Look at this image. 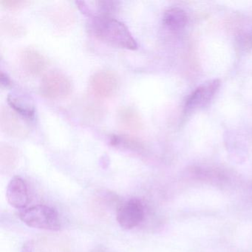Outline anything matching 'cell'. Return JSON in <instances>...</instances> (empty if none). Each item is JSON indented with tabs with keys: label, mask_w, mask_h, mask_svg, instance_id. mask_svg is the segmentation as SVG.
Returning <instances> with one entry per match:
<instances>
[{
	"label": "cell",
	"mask_w": 252,
	"mask_h": 252,
	"mask_svg": "<svg viewBox=\"0 0 252 252\" xmlns=\"http://www.w3.org/2000/svg\"><path fill=\"white\" fill-rule=\"evenodd\" d=\"M91 28L100 40L123 49L135 50L136 41L124 23L112 17H94Z\"/></svg>",
	"instance_id": "6da1fadb"
},
{
	"label": "cell",
	"mask_w": 252,
	"mask_h": 252,
	"mask_svg": "<svg viewBox=\"0 0 252 252\" xmlns=\"http://www.w3.org/2000/svg\"><path fill=\"white\" fill-rule=\"evenodd\" d=\"M19 216L26 225L32 228L54 231L61 228L58 212L54 208L46 205L26 208L20 211Z\"/></svg>",
	"instance_id": "7a4b0ae2"
},
{
	"label": "cell",
	"mask_w": 252,
	"mask_h": 252,
	"mask_svg": "<svg viewBox=\"0 0 252 252\" xmlns=\"http://www.w3.org/2000/svg\"><path fill=\"white\" fill-rule=\"evenodd\" d=\"M70 79L60 72L53 71L45 75L41 82L39 91L42 96L48 99H60L71 92Z\"/></svg>",
	"instance_id": "3957f363"
},
{
	"label": "cell",
	"mask_w": 252,
	"mask_h": 252,
	"mask_svg": "<svg viewBox=\"0 0 252 252\" xmlns=\"http://www.w3.org/2000/svg\"><path fill=\"white\" fill-rule=\"evenodd\" d=\"M145 209L141 200L130 199L118 208L116 220L118 223L125 229H132L138 226L144 220Z\"/></svg>",
	"instance_id": "277c9868"
},
{
	"label": "cell",
	"mask_w": 252,
	"mask_h": 252,
	"mask_svg": "<svg viewBox=\"0 0 252 252\" xmlns=\"http://www.w3.org/2000/svg\"><path fill=\"white\" fill-rule=\"evenodd\" d=\"M220 86L219 79L208 81L196 88L187 98L184 106L185 113L203 108L213 99Z\"/></svg>",
	"instance_id": "5b68a950"
},
{
	"label": "cell",
	"mask_w": 252,
	"mask_h": 252,
	"mask_svg": "<svg viewBox=\"0 0 252 252\" xmlns=\"http://www.w3.org/2000/svg\"><path fill=\"white\" fill-rule=\"evenodd\" d=\"M117 75L109 70L97 72L91 78L90 88L96 98L101 99L111 98L119 89Z\"/></svg>",
	"instance_id": "8992f818"
},
{
	"label": "cell",
	"mask_w": 252,
	"mask_h": 252,
	"mask_svg": "<svg viewBox=\"0 0 252 252\" xmlns=\"http://www.w3.org/2000/svg\"><path fill=\"white\" fill-rule=\"evenodd\" d=\"M30 121L16 113L11 107L2 108L1 112V126L2 130L11 137L24 138L30 131Z\"/></svg>",
	"instance_id": "52a82bcc"
},
{
	"label": "cell",
	"mask_w": 252,
	"mask_h": 252,
	"mask_svg": "<svg viewBox=\"0 0 252 252\" xmlns=\"http://www.w3.org/2000/svg\"><path fill=\"white\" fill-rule=\"evenodd\" d=\"M6 197L12 207L22 210L26 209L29 202V190L26 181L20 177L13 178L7 187Z\"/></svg>",
	"instance_id": "ba28073f"
},
{
	"label": "cell",
	"mask_w": 252,
	"mask_h": 252,
	"mask_svg": "<svg viewBox=\"0 0 252 252\" xmlns=\"http://www.w3.org/2000/svg\"><path fill=\"white\" fill-rule=\"evenodd\" d=\"M21 61L26 71L32 76L41 74L47 67L45 57L39 51L32 48H28L23 51Z\"/></svg>",
	"instance_id": "9c48e42d"
},
{
	"label": "cell",
	"mask_w": 252,
	"mask_h": 252,
	"mask_svg": "<svg viewBox=\"0 0 252 252\" xmlns=\"http://www.w3.org/2000/svg\"><path fill=\"white\" fill-rule=\"evenodd\" d=\"M8 104L9 107L25 119L29 121L34 119V105L28 97L18 94H10L8 96Z\"/></svg>",
	"instance_id": "30bf717a"
},
{
	"label": "cell",
	"mask_w": 252,
	"mask_h": 252,
	"mask_svg": "<svg viewBox=\"0 0 252 252\" xmlns=\"http://www.w3.org/2000/svg\"><path fill=\"white\" fill-rule=\"evenodd\" d=\"M163 23L169 30L178 32L182 30L188 23V16L182 8L178 7L169 8L163 15Z\"/></svg>",
	"instance_id": "8fae6325"
},
{
	"label": "cell",
	"mask_w": 252,
	"mask_h": 252,
	"mask_svg": "<svg viewBox=\"0 0 252 252\" xmlns=\"http://www.w3.org/2000/svg\"><path fill=\"white\" fill-rule=\"evenodd\" d=\"M119 123L131 131H138L141 129V122L138 113L129 107H123L118 113Z\"/></svg>",
	"instance_id": "7c38bea8"
},
{
	"label": "cell",
	"mask_w": 252,
	"mask_h": 252,
	"mask_svg": "<svg viewBox=\"0 0 252 252\" xmlns=\"http://www.w3.org/2000/svg\"><path fill=\"white\" fill-rule=\"evenodd\" d=\"M110 144L113 147L139 152L143 149V144L133 137L129 135H113L110 138Z\"/></svg>",
	"instance_id": "4fadbf2b"
},
{
	"label": "cell",
	"mask_w": 252,
	"mask_h": 252,
	"mask_svg": "<svg viewBox=\"0 0 252 252\" xmlns=\"http://www.w3.org/2000/svg\"><path fill=\"white\" fill-rule=\"evenodd\" d=\"M17 152L14 147L3 145L0 150V163L2 169H11L17 160Z\"/></svg>",
	"instance_id": "5bb4252c"
},
{
	"label": "cell",
	"mask_w": 252,
	"mask_h": 252,
	"mask_svg": "<svg viewBox=\"0 0 252 252\" xmlns=\"http://www.w3.org/2000/svg\"><path fill=\"white\" fill-rule=\"evenodd\" d=\"M94 7L89 8L96 10L98 16L96 17H111L119 10V2L116 1H97L93 2Z\"/></svg>",
	"instance_id": "9a60e30c"
},
{
	"label": "cell",
	"mask_w": 252,
	"mask_h": 252,
	"mask_svg": "<svg viewBox=\"0 0 252 252\" xmlns=\"http://www.w3.org/2000/svg\"><path fill=\"white\" fill-rule=\"evenodd\" d=\"M28 2H29L27 1H22V0H2L1 1V4L4 7L11 10L21 8Z\"/></svg>",
	"instance_id": "2e32d148"
},
{
	"label": "cell",
	"mask_w": 252,
	"mask_h": 252,
	"mask_svg": "<svg viewBox=\"0 0 252 252\" xmlns=\"http://www.w3.org/2000/svg\"><path fill=\"white\" fill-rule=\"evenodd\" d=\"M239 43L242 48H252V33H243L239 38Z\"/></svg>",
	"instance_id": "e0dca14e"
},
{
	"label": "cell",
	"mask_w": 252,
	"mask_h": 252,
	"mask_svg": "<svg viewBox=\"0 0 252 252\" xmlns=\"http://www.w3.org/2000/svg\"><path fill=\"white\" fill-rule=\"evenodd\" d=\"M21 252H34V244L33 240L26 242L22 247Z\"/></svg>",
	"instance_id": "ac0fdd59"
},
{
	"label": "cell",
	"mask_w": 252,
	"mask_h": 252,
	"mask_svg": "<svg viewBox=\"0 0 252 252\" xmlns=\"http://www.w3.org/2000/svg\"><path fill=\"white\" fill-rule=\"evenodd\" d=\"M1 85L5 88H8L11 85V81H10L9 78L4 73H2L1 74Z\"/></svg>",
	"instance_id": "d6986e66"
},
{
	"label": "cell",
	"mask_w": 252,
	"mask_h": 252,
	"mask_svg": "<svg viewBox=\"0 0 252 252\" xmlns=\"http://www.w3.org/2000/svg\"><path fill=\"white\" fill-rule=\"evenodd\" d=\"M9 24H10V27H11V26H12V23H10ZM12 29H14V27H13ZM8 31H9V32H12V30H11V28H8Z\"/></svg>",
	"instance_id": "ffe728a7"
}]
</instances>
